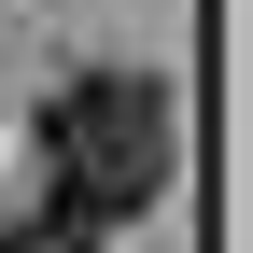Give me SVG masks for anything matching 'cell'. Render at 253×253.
I'll return each instance as SVG.
<instances>
[{
  "instance_id": "7a4b0ae2",
  "label": "cell",
  "mask_w": 253,
  "mask_h": 253,
  "mask_svg": "<svg viewBox=\"0 0 253 253\" xmlns=\"http://www.w3.org/2000/svg\"><path fill=\"white\" fill-rule=\"evenodd\" d=\"M113 225H84L71 197H42V211H14V225H0V253H99Z\"/></svg>"
},
{
  "instance_id": "6da1fadb",
  "label": "cell",
  "mask_w": 253,
  "mask_h": 253,
  "mask_svg": "<svg viewBox=\"0 0 253 253\" xmlns=\"http://www.w3.org/2000/svg\"><path fill=\"white\" fill-rule=\"evenodd\" d=\"M169 155H183V126H169V84L155 71H71L42 99V197H71L84 225L155 211L169 197Z\"/></svg>"
}]
</instances>
